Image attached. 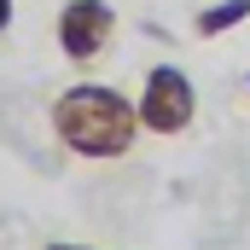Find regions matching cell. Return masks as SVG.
<instances>
[{"label":"cell","instance_id":"7","mask_svg":"<svg viewBox=\"0 0 250 250\" xmlns=\"http://www.w3.org/2000/svg\"><path fill=\"white\" fill-rule=\"evenodd\" d=\"M245 93H250V70H245Z\"/></svg>","mask_w":250,"mask_h":250},{"label":"cell","instance_id":"2","mask_svg":"<svg viewBox=\"0 0 250 250\" xmlns=\"http://www.w3.org/2000/svg\"><path fill=\"white\" fill-rule=\"evenodd\" d=\"M134 111H140V128H146V134L175 140V134H187V128L198 123V87H192V76L181 64H151L146 82H140Z\"/></svg>","mask_w":250,"mask_h":250},{"label":"cell","instance_id":"4","mask_svg":"<svg viewBox=\"0 0 250 250\" xmlns=\"http://www.w3.org/2000/svg\"><path fill=\"white\" fill-rule=\"evenodd\" d=\"M233 23H250V0H215V6H204V12L192 18V35H198V41H215V35H227Z\"/></svg>","mask_w":250,"mask_h":250},{"label":"cell","instance_id":"5","mask_svg":"<svg viewBox=\"0 0 250 250\" xmlns=\"http://www.w3.org/2000/svg\"><path fill=\"white\" fill-rule=\"evenodd\" d=\"M12 29V0H0V35Z\"/></svg>","mask_w":250,"mask_h":250},{"label":"cell","instance_id":"3","mask_svg":"<svg viewBox=\"0 0 250 250\" xmlns=\"http://www.w3.org/2000/svg\"><path fill=\"white\" fill-rule=\"evenodd\" d=\"M53 35H59V53L70 70H93L117 47V6L111 0H64Z\"/></svg>","mask_w":250,"mask_h":250},{"label":"cell","instance_id":"6","mask_svg":"<svg viewBox=\"0 0 250 250\" xmlns=\"http://www.w3.org/2000/svg\"><path fill=\"white\" fill-rule=\"evenodd\" d=\"M41 250H87V245H64V239H53V245H41Z\"/></svg>","mask_w":250,"mask_h":250},{"label":"cell","instance_id":"1","mask_svg":"<svg viewBox=\"0 0 250 250\" xmlns=\"http://www.w3.org/2000/svg\"><path fill=\"white\" fill-rule=\"evenodd\" d=\"M53 140H59L70 157H87V163H117L140 146V111L128 105V93L105 87V82H76L64 87L47 111Z\"/></svg>","mask_w":250,"mask_h":250}]
</instances>
